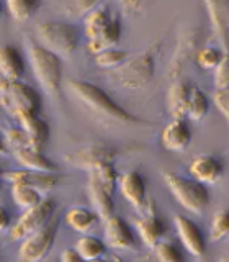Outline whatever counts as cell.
Instances as JSON below:
<instances>
[{
    "instance_id": "6da1fadb",
    "label": "cell",
    "mask_w": 229,
    "mask_h": 262,
    "mask_svg": "<svg viewBox=\"0 0 229 262\" xmlns=\"http://www.w3.org/2000/svg\"><path fill=\"white\" fill-rule=\"evenodd\" d=\"M161 49V41L151 43L143 51L128 57L118 68L110 71V77L121 87L129 90H141L151 84L155 74V61Z\"/></svg>"
},
{
    "instance_id": "7a4b0ae2",
    "label": "cell",
    "mask_w": 229,
    "mask_h": 262,
    "mask_svg": "<svg viewBox=\"0 0 229 262\" xmlns=\"http://www.w3.org/2000/svg\"><path fill=\"white\" fill-rule=\"evenodd\" d=\"M67 87L71 90V94L80 103H84L88 110L102 115V117H106L120 123H143V120H139L133 113L123 108L105 90H102L95 84H90L87 80H69Z\"/></svg>"
},
{
    "instance_id": "3957f363",
    "label": "cell",
    "mask_w": 229,
    "mask_h": 262,
    "mask_svg": "<svg viewBox=\"0 0 229 262\" xmlns=\"http://www.w3.org/2000/svg\"><path fill=\"white\" fill-rule=\"evenodd\" d=\"M84 30L90 53L114 48L121 38V21L108 7H95L84 18Z\"/></svg>"
},
{
    "instance_id": "277c9868",
    "label": "cell",
    "mask_w": 229,
    "mask_h": 262,
    "mask_svg": "<svg viewBox=\"0 0 229 262\" xmlns=\"http://www.w3.org/2000/svg\"><path fill=\"white\" fill-rule=\"evenodd\" d=\"M88 200L92 203L94 210L98 213V216L103 220L113 215L114 200L113 195L118 187V172L114 170L111 161L100 162L88 169Z\"/></svg>"
},
{
    "instance_id": "5b68a950",
    "label": "cell",
    "mask_w": 229,
    "mask_h": 262,
    "mask_svg": "<svg viewBox=\"0 0 229 262\" xmlns=\"http://www.w3.org/2000/svg\"><path fill=\"white\" fill-rule=\"evenodd\" d=\"M0 105L18 121L41 112V97L31 85L21 80L0 76Z\"/></svg>"
},
{
    "instance_id": "8992f818",
    "label": "cell",
    "mask_w": 229,
    "mask_h": 262,
    "mask_svg": "<svg viewBox=\"0 0 229 262\" xmlns=\"http://www.w3.org/2000/svg\"><path fill=\"white\" fill-rule=\"evenodd\" d=\"M35 35L38 45L46 48L48 51L54 53L56 56L71 57L77 51L80 43V31L71 23L65 21H43L39 23Z\"/></svg>"
},
{
    "instance_id": "52a82bcc",
    "label": "cell",
    "mask_w": 229,
    "mask_h": 262,
    "mask_svg": "<svg viewBox=\"0 0 229 262\" xmlns=\"http://www.w3.org/2000/svg\"><path fill=\"white\" fill-rule=\"evenodd\" d=\"M30 64L38 84L49 95H59L62 84V61L41 45L28 43Z\"/></svg>"
},
{
    "instance_id": "ba28073f",
    "label": "cell",
    "mask_w": 229,
    "mask_h": 262,
    "mask_svg": "<svg viewBox=\"0 0 229 262\" xmlns=\"http://www.w3.org/2000/svg\"><path fill=\"white\" fill-rule=\"evenodd\" d=\"M164 182L167 188L175 196V200L182 205L185 210L195 215H200L210 205V192L204 184L195 180L193 177H182L174 172H164Z\"/></svg>"
},
{
    "instance_id": "9c48e42d",
    "label": "cell",
    "mask_w": 229,
    "mask_h": 262,
    "mask_svg": "<svg viewBox=\"0 0 229 262\" xmlns=\"http://www.w3.org/2000/svg\"><path fill=\"white\" fill-rule=\"evenodd\" d=\"M201 35L203 33L200 27L198 28L190 27L180 31L175 51L169 62V71H167L169 77L172 80L180 79V76H182L185 69L188 68V64L195 59L196 51H198L201 45Z\"/></svg>"
},
{
    "instance_id": "30bf717a",
    "label": "cell",
    "mask_w": 229,
    "mask_h": 262,
    "mask_svg": "<svg viewBox=\"0 0 229 262\" xmlns=\"http://www.w3.org/2000/svg\"><path fill=\"white\" fill-rule=\"evenodd\" d=\"M56 231H57V221L53 220L48 221L38 231L31 233L25 239H21V246L18 249V259L27 262H36L44 259L54 246Z\"/></svg>"
},
{
    "instance_id": "8fae6325",
    "label": "cell",
    "mask_w": 229,
    "mask_h": 262,
    "mask_svg": "<svg viewBox=\"0 0 229 262\" xmlns=\"http://www.w3.org/2000/svg\"><path fill=\"white\" fill-rule=\"evenodd\" d=\"M54 202L49 199H43L38 205L31 208H27V211L16 220V223L10 229V239L12 241H21L31 233L38 231L39 228H43L51 215L54 213Z\"/></svg>"
},
{
    "instance_id": "7c38bea8",
    "label": "cell",
    "mask_w": 229,
    "mask_h": 262,
    "mask_svg": "<svg viewBox=\"0 0 229 262\" xmlns=\"http://www.w3.org/2000/svg\"><path fill=\"white\" fill-rule=\"evenodd\" d=\"M117 156H118V151L108 144H90V146L82 147V149L69 152L67 156H64V158L71 166L88 170L100 162H106V161L113 162Z\"/></svg>"
},
{
    "instance_id": "4fadbf2b",
    "label": "cell",
    "mask_w": 229,
    "mask_h": 262,
    "mask_svg": "<svg viewBox=\"0 0 229 262\" xmlns=\"http://www.w3.org/2000/svg\"><path fill=\"white\" fill-rule=\"evenodd\" d=\"M216 36L224 53H229V0H203Z\"/></svg>"
},
{
    "instance_id": "5bb4252c",
    "label": "cell",
    "mask_w": 229,
    "mask_h": 262,
    "mask_svg": "<svg viewBox=\"0 0 229 262\" xmlns=\"http://www.w3.org/2000/svg\"><path fill=\"white\" fill-rule=\"evenodd\" d=\"M103 236H105V243L113 249H121V251L136 249V241L129 225L117 215H110L108 218H105Z\"/></svg>"
},
{
    "instance_id": "9a60e30c",
    "label": "cell",
    "mask_w": 229,
    "mask_h": 262,
    "mask_svg": "<svg viewBox=\"0 0 229 262\" xmlns=\"http://www.w3.org/2000/svg\"><path fill=\"white\" fill-rule=\"evenodd\" d=\"M118 187L121 195L125 196L136 210L143 211L147 207V188L146 179L139 170H128L118 179Z\"/></svg>"
},
{
    "instance_id": "2e32d148",
    "label": "cell",
    "mask_w": 229,
    "mask_h": 262,
    "mask_svg": "<svg viewBox=\"0 0 229 262\" xmlns=\"http://www.w3.org/2000/svg\"><path fill=\"white\" fill-rule=\"evenodd\" d=\"M177 234L180 237V241L185 246V249L195 257H203L204 251H207V243H204V237L201 229L193 223L192 220H188L184 215H175L174 218Z\"/></svg>"
},
{
    "instance_id": "e0dca14e",
    "label": "cell",
    "mask_w": 229,
    "mask_h": 262,
    "mask_svg": "<svg viewBox=\"0 0 229 262\" xmlns=\"http://www.w3.org/2000/svg\"><path fill=\"white\" fill-rule=\"evenodd\" d=\"M188 172H190V176L195 180H198V182L204 185H213L219 182V179L224 176V166L216 156L201 154L192 161Z\"/></svg>"
},
{
    "instance_id": "ac0fdd59",
    "label": "cell",
    "mask_w": 229,
    "mask_h": 262,
    "mask_svg": "<svg viewBox=\"0 0 229 262\" xmlns=\"http://www.w3.org/2000/svg\"><path fill=\"white\" fill-rule=\"evenodd\" d=\"M4 177L8 182H23L39 188V190H49L56 185H59L62 177L57 174V172H41V170H30V169H23V170H8L4 174Z\"/></svg>"
},
{
    "instance_id": "d6986e66",
    "label": "cell",
    "mask_w": 229,
    "mask_h": 262,
    "mask_svg": "<svg viewBox=\"0 0 229 262\" xmlns=\"http://www.w3.org/2000/svg\"><path fill=\"white\" fill-rule=\"evenodd\" d=\"M161 141L167 151H185L192 141V131L188 123L184 118H174L162 129Z\"/></svg>"
},
{
    "instance_id": "ffe728a7",
    "label": "cell",
    "mask_w": 229,
    "mask_h": 262,
    "mask_svg": "<svg viewBox=\"0 0 229 262\" xmlns=\"http://www.w3.org/2000/svg\"><path fill=\"white\" fill-rule=\"evenodd\" d=\"M136 229L139 236H141L143 243L146 246H149V248H154L164 236L166 226H164L162 218L157 215V211H155V205L152 202L149 203V208H147L146 215L136 220Z\"/></svg>"
},
{
    "instance_id": "44dd1931",
    "label": "cell",
    "mask_w": 229,
    "mask_h": 262,
    "mask_svg": "<svg viewBox=\"0 0 229 262\" xmlns=\"http://www.w3.org/2000/svg\"><path fill=\"white\" fill-rule=\"evenodd\" d=\"M190 84L182 79H175L167 90V112L172 118H185Z\"/></svg>"
},
{
    "instance_id": "7402d4cb",
    "label": "cell",
    "mask_w": 229,
    "mask_h": 262,
    "mask_svg": "<svg viewBox=\"0 0 229 262\" xmlns=\"http://www.w3.org/2000/svg\"><path fill=\"white\" fill-rule=\"evenodd\" d=\"M25 74V61L20 51L13 46L0 45V76L20 80Z\"/></svg>"
},
{
    "instance_id": "603a6c76",
    "label": "cell",
    "mask_w": 229,
    "mask_h": 262,
    "mask_svg": "<svg viewBox=\"0 0 229 262\" xmlns=\"http://www.w3.org/2000/svg\"><path fill=\"white\" fill-rule=\"evenodd\" d=\"M16 161H18L23 169H30V170H41V172H57V166L49 161L46 156L43 154L41 149L31 146H25L18 147V149L13 151Z\"/></svg>"
},
{
    "instance_id": "cb8c5ba5",
    "label": "cell",
    "mask_w": 229,
    "mask_h": 262,
    "mask_svg": "<svg viewBox=\"0 0 229 262\" xmlns=\"http://www.w3.org/2000/svg\"><path fill=\"white\" fill-rule=\"evenodd\" d=\"M20 126L25 129L30 143L33 147L43 151V147L46 146L48 139H49V125L39 117V115H35V117L25 118L20 121Z\"/></svg>"
},
{
    "instance_id": "d4e9b609",
    "label": "cell",
    "mask_w": 229,
    "mask_h": 262,
    "mask_svg": "<svg viewBox=\"0 0 229 262\" xmlns=\"http://www.w3.org/2000/svg\"><path fill=\"white\" fill-rule=\"evenodd\" d=\"M65 223H67L74 231L87 233L98 223V213L85 207H72L65 213Z\"/></svg>"
},
{
    "instance_id": "484cf974",
    "label": "cell",
    "mask_w": 229,
    "mask_h": 262,
    "mask_svg": "<svg viewBox=\"0 0 229 262\" xmlns=\"http://www.w3.org/2000/svg\"><path fill=\"white\" fill-rule=\"evenodd\" d=\"M210 112V102L204 92L196 85L190 87L188 94V105H187V117L193 121H201Z\"/></svg>"
},
{
    "instance_id": "4316f807",
    "label": "cell",
    "mask_w": 229,
    "mask_h": 262,
    "mask_svg": "<svg viewBox=\"0 0 229 262\" xmlns=\"http://www.w3.org/2000/svg\"><path fill=\"white\" fill-rule=\"evenodd\" d=\"M12 199L13 202L18 205L20 208L27 210L38 205L43 196H41V190L33 185L23 184V182H15L12 184Z\"/></svg>"
},
{
    "instance_id": "83f0119b",
    "label": "cell",
    "mask_w": 229,
    "mask_h": 262,
    "mask_svg": "<svg viewBox=\"0 0 229 262\" xmlns=\"http://www.w3.org/2000/svg\"><path fill=\"white\" fill-rule=\"evenodd\" d=\"M76 251L79 252L80 259L95 260V259H100L105 254L106 244L95 236H82L76 243Z\"/></svg>"
},
{
    "instance_id": "f1b7e54d",
    "label": "cell",
    "mask_w": 229,
    "mask_h": 262,
    "mask_svg": "<svg viewBox=\"0 0 229 262\" xmlns=\"http://www.w3.org/2000/svg\"><path fill=\"white\" fill-rule=\"evenodd\" d=\"M8 12L16 21H27L38 12L41 0H7Z\"/></svg>"
},
{
    "instance_id": "f546056e",
    "label": "cell",
    "mask_w": 229,
    "mask_h": 262,
    "mask_svg": "<svg viewBox=\"0 0 229 262\" xmlns=\"http://www.w3.org/2000/svg\"><path fill=\"white\" fill-rule=\"evenodd\" d=\"M94 56H95L97 66H98V68H102V69H114L129 57L126 51H123V49H117V48L103 49V51L97 53Z\"/></svg>"
},
{
    "instance_id": "4dcf8cb0",
    "label": "cell",
    "mask_w": 229,
    "mask_h": 262,
    "mask_svg": "<svg viewBox=\"0 0 229 262\" xmlns=\"http://www.w3.org/2000/svg\"><path fill=\"white\" fill-rule=\"evenodd\" d=\"M223 54L224 53L221 51V49L215 48V46H200V49L196 51L195 61L201 69L210 71V69H215L216 66L219 64Z\"/></svg>"
},
{
    "instance_id": "1f68e13d",
    "label": "cell",
    "mask_w": 229,
    "mask_h": 262,
    "mask_svg": "<svg viewBox=\"0 0 229 262\" xmlns=\"http://www.w3.org/2000/svg\"><path fill=\"white\" fill-rule=\"evenodd\" d=\"M100 2L102 0H59L62 12L71 16H85Z\"/></svg>"
},
{
    "instance_id": "d6a6232c",
    "label": "cell",
    "mask_w": 229,
    "mask_h": 262,
    "mask_svg": "<svg viewBox=\"0 0 229 262\" xmlns=\"http://www.w3.org/2000/svg\"><path fill=\"white\" fill-rule=\"evenodd\" d=\"M229 236V211L223 210L218 211L211 221V228H210V239L213 243L216 241H223Z\"/></svg>"
},
{
    "instance_id": "836d02e7",
    "label": "cell",
    "mask_w": 229,
    "mask_h": 262,
    "mask_svg": "<svg viewBox=\"0 0 229 262\" xmlns=\"http://www.w3.org/2000/svg\"><path fill=\"white\" fill-rule=\"evenodd\" d=\"M152 251H154V257L157 260H162V262H180V260H184V254L180 252V249L172 243L159 241L152 248Z\"/></svg>"
},
{
    "instance_id": "e575fe53",
    "label": "cell",
    "mask_w": 229,
    "mask_h": 262,
    "mask_svg": "<svg viewBox=\"0 0 229 262\" xmlns=\"http://www.w3.org/2000/svg\"><path fill=\"white\" fill-rule=\"evenodd\" d=\"M4 141H5L7 146H10L13 151L18 149V147L31 146L30 139H28L27 133H25V129L21 126H18V128H7L5 129V139H4Z\"/></svg>"
},
{
    "instance_id": "d590c367",
    "label": "cell",
    "mask_w": 229,
    "mask_h": 262,
    "mask_svg": "<svg viewBox=\"0 0 229 262\" xmlns=\"http://www.w3.org/2000/svg\"><path fill=\"white\" fill-rule=\"evenodd\" d=\"M215 87L226 89L229 87V53H224L219 64L215 68Z\"/></svg>"
},
{
    "instance_id": "8d00e7d4",
    "label": "cell",
    "mask_w": 229,
    "mask_h": 262,
    "mask_svg": "<svg viewBox=\"0 0 229 262\" xmlns=\"http://www.w3.org/2000/svg\"><path fill=\"white\" fill-rule=\"evenodd\" d=\"M121 10L126 15H139L143 10H146L151 4H154V0H118Z\"/></svg>"
},
{
    "instance_id": "74e56055",
    "label": "cell",
    "mask_w": 229,
    "mask_h": 262,
    "mask_svg": "<svg viewBox=\"0 0 229 262\" xmlns=\"http://www.w3.org/2000/svg\"><path fill=\"white\" fill-rule=\"evenodd\" d=\"M213 100H215L216 108L221 112V115H223V117L226 118V121L229 123V87L216 89Z\"/></svg>"
},
{
    "instance_id": "f35d334b",
    "label": "cell",
    "mask_w": 229,
    "mask_h": 262,
    "mask_svg": "<svg viewBox=\"0 0 229 262\" xmlns=\"http://www.w3.org/2000/svg\"><path fill=\"white\" fill-rule=\"evenodd\" d=\"M61 260L62 262H77V260H80V256H79V252L76 251V248H74V249H65L61 254Z\"/></svg>"
},
{
    "instance_id": "ab89813d",
    "label": "cell",
    "mask_w": 229,
    "mask_h": 262,
    "mask_svg": "<svg viewBox=\"0 0 229 262\" xmlns=\"http://www.w3.org/2000/svg\"><path fill=\"white\" fill-rule=\"evenodd\" d=\"M8 226H10V215L4 207H0V233L5 231Z\"/></svg>"
},
{
    "instance_id": "60d3db41",
    "label": "cell",
    "mask_w": 229,
    "mask_h": 262,
    "mask_svg": "<svg viewBox=\"0 0 229 262\" xmlns=\"http://www.w3.org/2000/svg\"><path fill=\"white\" fill-rule=\"evenodd\" d=\"M7 152V144L4 141V138L0 136V154H5Z\"/></svg>"
},
{
    "instance_id": "b9f144b4",
    "label": "cell",
    "mask_w": 229,
    "mask_h": 262,
    "mask_svg": "<svg viewBox=\"0 0 229 262\" xmlns=\"http://www.w3.org/2000/svg\"><path fill=\"white\" fill-rule=\"evenodd\" d=\"M0 192H2V176H0Z\"/></svg>"
},
{
    "instance_id": "7bdbcfd3",
    "label": "cell",
    "mask_w": 229,
    "mask_h": 262,
    "mask_svg": "<svg viewBox=\"0 0 229 262\" xmlns=\"http://www.w3.org/2000/svg\"><path fill=\"white\" fill-rule=\"evenodd\" d=\"M0 18H2V5H0Z\"/></svg>"
},
{
    "instance_id": "ee69618b",
    "label": "cell",
    "mask_w": 229,
    "mask_h": 262,
    "mask_svg": "<svg viewBox=\"0 0 229 262\" xmlns=\"http://www.w3.org/2000/svg\"><path fill=\"white\" fill-rule=\"evenodd\" d=\"M0 176H4V172H2V167H0Z\"/></svg>"
}]
</instances>
